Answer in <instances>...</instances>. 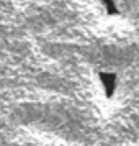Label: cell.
<instances>
[{"instance_id":"6da1fadb","label":"cell","mask_w":139,"mask_h":146,"mask_svg":"<svg viewBox=\"0 0 139 146\" xmlns=\"http://www.w3.org/2000/svg\"><path fill=\"white\" fill-rule=\"evenodd\" d=\"M98 80L105 97L113 99L116 94V89H118V76L115 72H110V71H101V72H98Z\"/></svg>"},{"instance_id":"7a4b0ae2","label":"cell","mask_w":139,"mask_h":146,"mask_svg":"<svg viewBox=\"0 0 139 146\" xmlns=\"http://www.w3.org/2000/svg\"><path fill=\"white\" fill-rule=\"evenodd\" d=\"M101 3H103V7H105L106 13H110V15H118L119 13V8H118V5H116L115 0H101Z\"/></svg>"}]
</instances>
